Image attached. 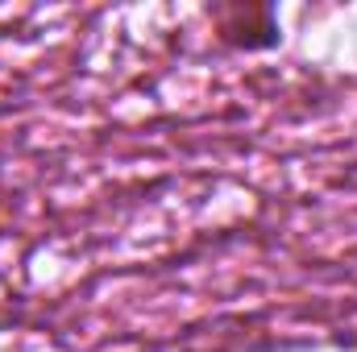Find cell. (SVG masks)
Masks as SVG:
<instances>
[{
	"label": "cell",
	"instance_id": "6da1fadb",
	"mask_svg": "<svg viewBox=\"0 0 357 352\" xmlns=\"http://www.w3.org/2000/svg\"><path fill=\"white\" fill-rule=\"evenodd\" d=\"M208 17L216 25V38L233 50L254 54V50H274L282 42L274 4H212Z\"/></svg>",
	"mask_w": 357,
	"mask_h": 352
}]
</instances>
